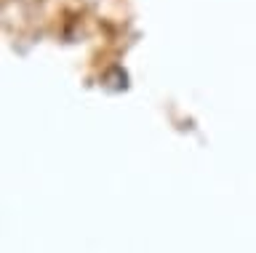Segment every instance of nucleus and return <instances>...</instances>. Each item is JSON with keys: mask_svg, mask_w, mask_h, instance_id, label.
Here are the masks:
<instances>
[]
</instances>
